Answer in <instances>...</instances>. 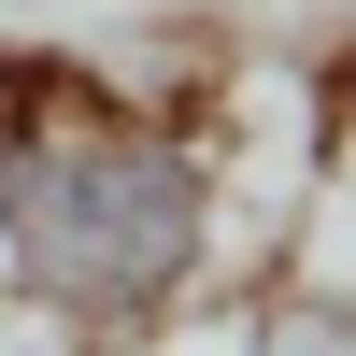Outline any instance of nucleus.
Listing matches in <instances>:
<instances>
[{
  "mask_svg": "<svg viewBox=\"0 0 356 356\" xmlns=\"http://www.w3.org/2000/svg\"><path fill=\"white\" fill-rule=\"evenodd\" d=\"M228 257L214 129L129 100L57 43H0V285L57 342H143Z\"/></svg>",
  "mask_w": 356,
  "mask_h": 356,
  "instance_id": "f257e3e1",
  "label": "nucleus"
},
{
  "mask_svg": "<svg viewBox=\"0 0 356 356\" xmlns=\"http://www.w3.org/2000/svg\"><path fill=\"white\" fill-rule=\"evenodd\" d=\"M0 356H57V328H43V314L15 300V285H0Z\"/></svg>",
  "mask_w": 356,
  "mask_h": 356,
  "instance_id": "7ed1b4c3",
  "label": "nucleus"
},
{
  "mask_svg": "<svg viewBox=\"0 0 356 356\" xmlns=\"http://www.w3.org/2000/svg\"><path fill=\"white\" fill-rule=\"evenodd\" d=\"M243 356H356V285H314V271H285L271 300L228 328Z\"/></svg>",
  "mask_w": 356,
  "mask_h": 356,
  "instance_id": "f03ea898",
  "label": "nucleus"
}]
</instances>
